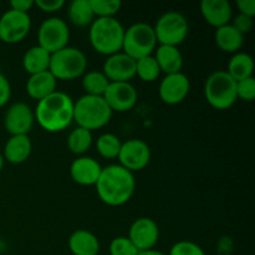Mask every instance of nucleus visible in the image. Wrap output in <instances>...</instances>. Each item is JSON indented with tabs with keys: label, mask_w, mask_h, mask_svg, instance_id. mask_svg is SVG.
Wrapping results in <instances>:
<instances>
[{
	"label": "nucleus",
	"mask_w": 255,
	"mask_h": 255,
	"mask_svg": "<svg viewBox=\"0 0 255 255\" xmlns=\"http://www.w3.org/2000/svg\"><path fill=\"white\" fill-rule=\"evenodd\" d=\"M153 30L159 45L178 47L188 35V20L178 11H167L158 17Z\"/></svg>",
	"instance_id": "6e6552de"
},
{
	"label": "nucleus",
	"mask_w": 255,
	"mask_h": 255,
	"mask_svg": "<svg viewBox=\"0 0 255 255\" xmlns=\"http://www.w3.org/2000/svg\"><path fill=\"white\" fill-rule=\"evenodd\" d=\"M104 99L112 112H127L136 106L138 94L131 82H110Z\"/></svg>",
	"instance_id": "f8f14e48"
},
{
	"label": "nucleus",
	"mask_w": 255,
	"mask_h": 255,
	"mask_svg": "<svg viewBox=\"0 0 255 255\" xmlns=\"http://www.w3.org/2000/svg\"><path fill=\"white\" fill-rule=\"evenodd\" d=\"M204 96L216 110H228L238 100L237 81L224 70L212 72L204 84Z\"/></svg>",
	"instance_id": "39448f33"
},
{
	"label": "nucleus",
	"mask_w": 255,
	"mask_h": 255,
	"mask_svg": "<svg viewBox=\"0 0 255 255\" xmlns=\"http://www.w3.org/2000/svg\"><path fill=\"white\" fill-rule=\"evenodd\" d=\"M57 80L50 71L39 72V74L30 75L26 81V92L31 99L40 100L50 96L56 91Z\"/></svg>",
	"instance_id": "6ab92c4d"
},
{
	"label": "nucleus",
	"mask_w": 255,
	"mask_h": 255,
	"mask_svg": "<svg viewBox=\"0 0 255 255\" xmlns=\"http://www.w3.org/2000/svg\"><path fill=\"white\" fill-rule=\"evenodd\" d=\"M92 144V132L82 127H76L67 137V147L74 154L86 153Z\"/></svg>",
	"instance_id": "cd10ccee"
},
{
	"label": "nucleus",
	"mask_w": 255,
	"mask_h": 255,
	"mask_svg": "<svg viewBox=\"0 0 255 255\" xmlns=\"http://www.w3.org/2000/svg\"><path fill=\"white\" fill-rule=\"evenodd\" d=\"M216 44L222 51L236 54L244 44V35H242L232 24L216 29L214 34Z\"/></svg>",
	"instance_id": "5701e85b"
},
{
	"label": "nucleus",
	"mask_w": 255,
	"mask_h": 255,
	"mask_svg": "<svg viewBox=\"0 0 255 255\" xmlns=\"http://www.w3.org/2000/svg\"><path fill=\"white\" fill-rule=\"evenodd\" d=\"M154 59L158 64L161 72H164L166 75L182 72V69H183V56L177 46L159 45L156 49Z\"/></svg>",
	"instance_id": "412c9836"
},
{
	"label": "nucleus",
	"mask_w": 255,
	"mask_h": 255,
	"mask_svg": "<svg viewBox=\"0 0 255 255\" xmlns=\"http://www.w3.org/2000/svg\"><path fill=\"white\" fill-rule=\"evenodd\" d=\"M31 149L32 144L27 134L11 136L5 143L2 157H4L5 161L11 164L24 163L29 158Z\"/></svg>",
	"instance_id": "aec40b11"
},
{
	"label": "nucleus",
	"mask_w": 255,
	"mask_h": 255,
	"mask_svg": "<svg viewBox=\"0 0 255 255\" xmlns=\"http://www.w3.org/2000/svg\"><path fill=\"white\" fill-rule=\"evenodd\" d=\"M50 60H51V54L36 45V46L30 47L25 52L22 57V66L27 74L35 75L39 72L49 71Z\"/></svg>",
	"instance_id": "b1692460"
},
{
	"label": "nucleus",
	"mask_w": 255,
	"mask_h": 255,
	"mask_svg": "<svg viewBox=\"0 0 255 255\" xmlns=\"http://www.w3.org/2000/svg\"><path fill=\"white\" fill-rule=\"evenodd\" d=\"M34 121L35 115L29 105L16 102L7 109L4 117V126L11 136H21L31 131Z\"/></svg>",
	"instance_id": "ddd939ff"
},
{
	"label": "nucleus",
	"mask_w": 255,
	"mask_h": 255,
	"mask_svg": "<svg viewBox=\"0 0 255 255\" xmlns=\"http://www.w3.org/2000/svg\"><path fill=\"white\" fill-rule=\"evenodd\" d=\"M0 249H1V239H0Z\"/></svg>",
	"instance_id": "79ce46f5"
},
{
	"label": "nucleus",
	"mask_w": 255,
	"mask_h": 255,
	"mask_svg": "<svg viewBox=\"0 0 255 255\" xmlns=\"http://www.w3.org/2000/svg\"><path fill=\"white\" fill-rule=\"evenodd\" d=\"M101 171L102 167L96 159L85 156L75 159L70 167L72 181L80 186H95Z\"/></svg>",
	"instance_id": "a211bd4d"
},
{
	"label": "nucleus",
	"mask_w": 255,
	"mask_h": 255,
	"mask_svg": "<svg viewBox=\"0 0 255 255\" xmlns=\"http://www.w3.org/2000/svg\"><path fill=\"white\" fill-rule=\"evenodd\" d=\"M237 99L248 102L255 99V79L253 76L237 81Z\"/></svg>",
	"instance_id": "473e14b6"
},
{
	"label": "nucleus",
	"mask_w": 255,
	"mask_h": 255,
	"mask_svg": "<svg viewBox=\"0 0 255 255\" xmlns=\"http://www.w3.org/2000/svg\"><path fill=\"white\" fill-rule=\"evenodd\" d=\"M110 255H137L138 249L127 237H117L112 239L109 247Z\"/></svg>",
	"instance_id": "2f4dec72"
},
{
	"label": "nucleus",
	"mask_w": 255,
	"mask_h": 255,
	"mask_svg": "<svg viewBox=\"0 0 255 255\" xmlns=\"http://www.w3.org/2000/svg\"><path fill=\"white\" fill-rule=\"evenodd\" d=\"M121 146L122 142L114 133L101 134L96 141L97 152L100 153V156L107 159L117 158L120 153V149H121Z\"/></svg>",
	"instance_id": "c85d7f7f"
},
{
	"label": "nucleus",
	"mask_w": 255,
	"mask_h": 255,
	"mask_svg": "<svg viewBox=\"0 0 255 255\" xmlns=\"http://www.w3.org/2000/svg\"><path fill=\"white\" fill-rule=\"evenodd\" d=\"M254 71V61L253 57L247 52H236L232 56L231 61L228 64V72L232 79L236 81L248 79L253 76Z\"/></svg>",
	"instance_id": "393cba45"
},
{
	"label": "nucleus",
	"mask_w": 255,
	"mask_h": 255,
	"mask_svg": "<svg viewBox=\"0 0 255 255\" xmlns=\"http://www.w3.org/2000/svg\"><path fill=\"white\" fill-rule=\"evenodd\" d=\"M191 90L189 79L183 72L166 75L159 84L158 94L167 105H178L186 100Z\"/></svg>",
	"instance_id": "4468645a"
},
{
	"label": "nucleus",
	"mask_w": 255,
	"mask_h": 255,
	"mask_svg": "<svg viewBox=\"0 0 255 255\" xmlns=\"http://www.w3.org/2000/svg\"><path fill=\"white\" fill-rule=\"evenodd\" d=\"M69 249L74 255H97L100 242L91 232L79 229L70 236Z\"/></svg>",
	"instance_id": "4be33fe9"
},
{
	"label": "nucleus",
	"mask_w": 255,
	"mask_h": 255,
	"mask_svg": "<svg viewBox=\"0 0 255 255\" xmlns=\"http://www.w3.org/2000/svg\"><path fill=\"white\" fill-rule=\"evenodd\" d=\"M201 14L211 26L218 29L231 24L233 9L228 0H203L201 2Z\"/></svg>",
	"instance_id": "f3484780"
},
{
	"label": "nucleus",
	"mask_w": 255,
	"mask_h": 255,
	"mask_svg": "<svg viewBox=\"0 0 255 255\" xmlns=\"http://www.w3.org/2000/svg\"><path fill=\"white\" fill-rule=\"evenodd\" d=\"M4 162H5L4 157H2V154H1V153H0V172H1L2 167H4Z\"/></svg>",
	"instance_id": "a19ab883"
},
{
	"label": "nucleus",
	"mask_w": 255,
	"mask_h": 255,
	"mask_svg": "<svg viewBox=\"0 0 255 255\" xmlns=\"http://www.w3.org/2000/svg\"><path fill=\"white\" fill-rule=\"evenodd\" d=\"M117 158L120 161V166L133 173L148 166L151 161V149L142 139H128L122 143Z\"/></svg>",
	"instance_id": "9b49d317"
},
{
	"label": "nucleus",
	"mask_w": 255,
	"mask_h": 255,
	"mask_svg": "<svg viewBox=\"0 0 255 255\" xmlns=\"http://www.w3.org/2000/svg\"><path fill=\"white\" fill-rule=\"evenodd\" d=\"M95 186L97 196L105 204L119 207L132 198L136 189V179L132 172L120 164H111L102 168Z\"/></svg>",
	"instance_id": "f257e3e1"
},
{
	"label": "nucleus",
	"mask_w": 255,
	"mask_h": 255,
	"mask_svg": "<svg viewBox=\"0 0 255 255\" xmlns=\"http://www.w3.org/2000/svg\"><path fill=\"white\" fill-rule=\"evenodd\" d=\"M112 111L104 97L84 95L74 102V121L89 131L102 128L110 122Z\"/></svg>",
	"instance_id": "20e7f679"
},
{
	"label": "nucleus",
	"mask_w": 255,
	"mask_h": 255,
	"mask_svg": "<svg viewBox=\"0 0 255 255\" xmlns=\"http://www.w3.org/2000/svg\"><path fill=\"white\" fill-rule=\"evenodd\" d=\"M239 14L247 15V16H255V0H238L237 1Z\"/></svg>",
	"instance_id": "4c0bfd02"
},
{
	"label": "nucleus",
	"mask_w": 255,
	"mask_h": 255,
	"mask_svg": "<svg viewBox=\"0 0 255 255\" xmlns=\"http://www.w3.org/2000/svg\"><path fill=\"white\" fill-rule=\"evenodd\" d=\"M137 255H164V254L162 253V252L156 251V249H149V251L138 252V254Z\"/></svg>",
	"instance_id": "ea45409f"
},
{
	"label": "nucleus",
	"mask_w": 255,
	"mask_h": 255,
	"mask_svg": "<svg viewBox=\"0 0 255 255\" xmlns=\"http://www.w3.org/2000/svg\"><path fill=\"white\" fill-rule=\"evenodd\" d=\"M102 72L110 82H129L136 76V60L125 52H117L107 56Z\"/></svg>",
	"instance_id": "dca6fc26"
},
{
	"label": "nucleus",
	"mask_w": 255,
	"mask_h": 255,
	"mask_svg": "<svg viewBox=\"0 0 255 255\" xmlns=\"http://www.w3.org/2000/svg\"><path fill=\"white\" fill-rule=\"evenodd\" d=\"M153 26L146 22H136L128 29H125L122 52L134 60L152 55L157 46Z\"/></svg>",
	"instance_id": "0eeeda50"
},
{
	"label": "nucleus",
	"mask_w": 255,
	"mask_h": 255,
	"mask_svg": "<svg viewBox=\"0 0 255 255\" xmlns=\"http://www.w3.org/2000/svg\"><path fill=\"white\" fill-rule=\"evenodd\" d=\"M125 27L115 17H96L90 25L89 37L96 52L106 56L121 52Z\"/></svg>",
	"instance_id": "7ed1b4c3"
},
{
	"label": "nucleus",
	"mask_w": 255,
	"mask_h": 255,
	"mask_svg": "<svg viewBox=\"0 0 255 255\" xmlns=\"http://www.w3.org/2000/svg\"><path fill=\"white\" fill-rule=\"evenodd\" d=\"M35 119L47 132H60L74 121V101L67 94L55 91L37 101Z\"/></svg>",
	"instance_id": "f03ea898"
},
{
	"label": "nucleus",
	"mask_w": 255,
	"mask_h": 255,
	"mask_svg": "<svg viewBox=\"0 0 255 255\" xmlns=\"http://www.w3.org/2000/svg\"><path fill=\"white\" fill-rule=\"evenodd\" d=\"M90 4L95 17H115L122 6L120 0H90Z\"/></svg>",
	"instance_id": "7c9ffc66"
},
{
	"label": "nucleus",
	"mask_w": 255,
	"mask_h": 255,
	"mask_svg": "<svg viewBox=\"0 0 255 255\" xmlns=\"http://www.w3.org/2000/svg\"><path fill=\"white\" fill-rule=\"evenodd\" d=\"M70 39V30L66 21L60 17H49L40 25L37 31L39 46L50 54L62 50L67 46Z\"/></svg>",
	"instance_id": "1a4fd4ad"
},
{
	"label": "nucleus",
	"mask_w": 255,
	"mask_h": 255,
	"mask_svg": "<svg viewBox=\"0 0 255 255\" xmlns=\"http://www.w3.org/2000/svg\"><path fill=\"white\" fill-rule=\"evenodd\" d=\"M86 69V55L77 47L66 46L51 54L49 71L56 80H75L82 76Z\"/></svg>",
	"instance_id": "423d86ee"
},
{
	"label": "nucleus",
	"mask_w": 255,
	"mask_h": 255,
	"mask_svg": "<svg viewBox=\"0 0 255 255\" xmlns=\"http://www.w3.org/2000/svg\"><path fill=\"white\" fill-rule=\"evenodd\" d=\"M161 70L153 55L136 60V76L144 82H153L158 79Z\"/></svg>",
	"instance_id": "c756f323"
},
{
	"label": "nucleus",
	"mask_w": 255,
	"mask_h": 255,
	"mask_svg": "<svg viewBox=\"0 0 255 255\" xmlns=\"http://www.w3.org/2000/svg\"><path fill=\"white\" fill-rule=\"evenodd\" d=\"M30 27L29 14L7 10L0 16V40L5 44H17L27 36Z\"/></svg>",
	"instance_id": "9d476101"
},
{
	"label": "nucleus",
	"mask_w": 255,
	"mask_h": 255,
	"mask_svg": "<svg viewBox=\"0 0 255 255\" xmlns=\"http://www.w3.org/2000/svg\"><path fill=\"white\" fill-rule=\"evenodd\" d=\"M35 5L34 0H12L10 1V6H11V10H15V11L24 12V14H27L29 10L31 9Z\"/></svg>",
	"instance_id": "58836bf2"
},
{
	"label": "nucleus",
	"mask_w": 255,
	"mask_h": 255,
	"mask_svg": "<svg viewBox=\"0 0 255 255\" xmlns=\"http://www.w3.org/2000/svg\"><path fill=\"white\" fill-rule=\"evenodd\" d=\"M168 255H206L198 244L189 241H181L174 244Z\"/></svg>",
	"instance_id": "72a5a7b5"
},
{
	"label": "nucleus",
	"mask_w": 255,
	"mask_h": 255,
	"mask_svg": "<svg viewBox=\"0 0 255 255\" xmlns=\"http://www.w3.org/2000/svg\"><path fill=\"white\" fill-rule=\"evenodd\" d=\"M34 2L44 12H56L65 6L64 0H35Z\"/></svg>",
	"instance_id": "c9c22d12"
},
{
	"label": "nucleus",
	"mask_w": 255,
	"mask_h": 255,
	"mask_svg": "<svg viewBox=\"0 0 255 255\" xmlns=\"http://www.w3.org/2000/svg\"><path fill=\"white\" fill-rule=\"evenodd\" d=\"M67 15L72 24L81 27L91 25L95 20V14L92 11L90 0H74L69 5Z\"/></svg>",
	"instance_id": "a878e982"
},
{
	"label": "nucleus",
	"mask_w": 255,
	"mask_h": 255,
	"mask_svg": "<svg viewBox=\"0 0 255 255\" xmlns=\"http://www.w3.org/2000/svg\"><path fill=\"white\" fill-rule=\"evenodd\" d=\"M110 81L104 72L101 71H90L85 72L82 77V89L90 96H101L104 97Z\"/></svg>",
	"instance_id": "bb28decb"
},
{
	"label": "nucleus",
	"mask_w": 255,
	"mask_h": 255,
	"mask_svg": "<svg viewBox=\"0 0 255 255\" xmlns=\"http://www.w3.org/2000/svg\"><path fill=\"white\" fill-rule=\"evenodd\" d=\"M10 96H11V86L9 80L0 72V107L5 106L9 102Z\"/></svg>",
	"instance_id": "e433bc0d"
},
{
	"label": "nucleus",
	"mask_w": 255,
	"mask_h": 255,
	"mask_svg": "<svg viewBox=\"0 0 255 255\" xmlns=\"http://www.w3.org/2000/svg\"><path fill=\"white\" fill-rule=\"evenodd\" d=\"M127 238L133 243L138 252L153 249L159 238L158 226L151 218H138L132 223Z\"/></svg>",
	"instance_id": "2eb2a0df"
},
{
	"label": "nucleus",
	"mask_w": 255,
	"mask_h": 255,
	"mask_svg": "<svg viewBox=\"0 0 255 255\" xmlns=\"http://www.w3.org/2000/svg\"><path fill=\"white\" fill-rule=\"evenodd\" d=\"M231 24L241 32L242 35H246L248 32L252 31L253 29V25H254V20L253 17L251 16H247V15L243 14H238L236 16L232 17V21Z\"/></svg>",
	"instance_id": "f704fd0d"
}]
</instances>
